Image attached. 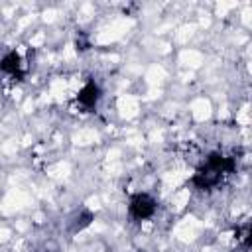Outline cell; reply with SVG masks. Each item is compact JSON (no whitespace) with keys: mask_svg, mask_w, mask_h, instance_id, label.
Segmentation results:
<instances>
[{"mask_svg":"<svg viewBox=\"0 0 252 252\" xmlns=\"http://www.w3.org/2000/svg\"><path fill=\"white\" fill-rule=\"evenodd\" d=\"M232 167H234V161H232L230 158H222V156H217V154H215V156H211V158L207 159V163L195 173L193 183H195L197 187H201V189H211V187L219 185L220 179H222L226 173L232 171Z\"/></svg>","mask_w":252,"mask_h":252,"instance_id":"cell-1","label":"cell"},{"mask_svg":"<svg viewBox=\"0 0 252 252\" xmlns=\"http://www.w3.org/2000/svg\"><path fill=\"white\" fill-rule=\"evenodd\" d=\"M0 69H2L6 75H10V77H20V75H22V59H20V55H18L16 51L8 53V55L0 61Z\"/></svg>","mask_w":252,"mask_h":252,"instance_id":"cell-3","label":"cell"},{"mask_svg":"<svg viewBox=\"0 0 252 252\" xmlns=\"http://www.w3.org/2000/svg\"><path fill=\"white\" fill-rule=\"evenodd\" d=\"M96 100H98V87H96L94 83L85 85L83 91L79 93V102H81L83 106H87V108H93V106L96 104Z\"/></svg>","mask_w":252,"mask_h":252,"instance_id":"cell-4","label":"cell"},{"mask_svg":"<svg viewBox=\"0 0 252 252\" xmlns=\"http://www.w3.org/2000/svg\"><path fill=\"white\" fill-rule=\"evenodd\" d=\"M130 213L134 219H150L156 213V201L146 193H138L130 201Z\"/></svg>","mask_w":252,"mask_h":252,"instance_id":"cell-2","label":"cell"}]
</instances>
